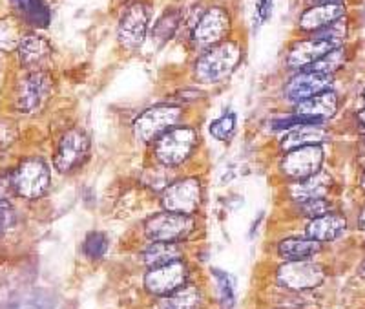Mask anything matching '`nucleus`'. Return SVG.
<instances>
[{
    "mask_svg": "<svg viewBox=\"0 0 365 309\" xmlns=\"http://www.w3.org/2000/svg\"><path fill=\"white\" fill-rule=\"evenodd\" d=\"M195 117L203 116L166 99L155 101V103L143 106L133 116V119L128 125L130 141L143 154L165 132L181 125V123L188 121V119H195Z\"/></svg>",
    "mask_w": 365,
    "mask_h": 309,
    "instance_id": "nucleus-6",
    "label": "nucleus"
},
{
    "mask_svg": "<svg viewBox=\"0 0 365 309\" xmlns=\"http://www.w3.org/2000/svg\"><path fill=\"white\" fill-rule=\"evenodd\" d=\"M325 278L324 269L314 260H298V262H282L276 271V284L283 291L305 293L318 288Z\"/></svg>",
    "mask_w": 365,
    "mask_h": 309,
    "instance_id": "nucleus-16",
    "label": "nucleus"
},
{
    "mask_svg": "<svg viewBox=\"0 0 365 309\" xmlns=\"http://www.w3.org/2000/svg\"><path fill=\"white\" fill-rule=\"evenodd\" d=\"M210 276L216 288L217 302L223 309H232L236 305V293H237V280L236 276L230 275L228 271H223L220 268H212Z\"/></svg>",
    "mask_w": 365,
    "mask_h": 309,
    "instance_id": "nucleus-31",
    "label": "nucleus"
},
{
    "mask_svg": "<svg viewBox=\"0 0 365 309\" xmlns=\"http://www.w3.org/2000/svg\"><path fill=\"white\" fill-rule=\"evenodd\" d=\"M163 99L175 103L179 106H185V108L192 110V112L201 113L203 112V106L208 105L210 101V90L200 86V84H194L190 81H187L185 84H179L174 90L166 92V96Z\"/></svg>",
    "mask_w": 365,
    "mask_h": 309,
    "instance_id": "nucleus-28",
    "label": "nucleus"
},
{
    "mask_svg": "<svg viewBox=\"0 0 365 309\" xmlns=\"http://www.w3.org/2000/svg\"><path fill=\"white\" fill-rule=\"evenodd\" d=\"M292 110H296L302 116L312 117L316 121L329 123L340 112V96L336 93V90H327V92H322L318 96L302 101L299 105L292 106Z\"/></svg>",
    "mask_w": 365,
    "mask_h": 309,
    "instance_id": "nucleus-22",
    "label": "nucleus"
},
{
    "mask_svg": "<svg viewBox=\"0 0 365 309\" xmlns=\"http://www.w3.org/2000/svg\"><path fill=\"white\" fill-rule=\"evenodd\" d=\"M58 86L55 70H15L6 97L9 113L17 117L41 116L58 96Z\"/></svg>",
    "mask_w": 365,
    "mask_h": 309,
    "instance_id": "nucleus-3",
    "label": "nucleus"
},
{
    "mask_svg": "<svg viewBox=\"0 0 365 309\" xmlns=\"http://www.w3.org/2000/svg\"><path fill=\"white\" fill-rule=\"evenodd\" d=\"M197 227H200V222L194 214L170 213V211L161 209L150 214L143 222V236L146 242L187 243Z\"/></svg>",
    "mask_w": 365,
    "mask_h": 309,
    "instance_id": "nucleus-12",
    "label": "nucleus"
},
{
    "mask_svg": "<svg viewBox=\"0 0 365 309\" xmlns=\"http://www.w3.org/2000/svg\"><path fill=\"white\" fill-rule=\"evenodd\" d=\"M128 2H133V0H112V8H113V11H115L117 8H120V6L128 4Z\"/></svg>",
    "mask_w": 365,
    "mask_h": 309,
    "instance_id": "nucleus-39",
    "label": "nucleus"
},
{
    "mask_svg": "<svg viewBox=\"0 0 365 309\" xmlns=\"http://www.w3.org/2000/svg\"><path fill=\"white\" fill-rule=\"evenodd\" d=\"M334 48L336 46H332L331 42L314 37V35H294L283 48L279 68L282 71L305 70Z\"/></svg>",
    "mask_w": 365,
    "mask_h": 309,
    "instance_id": "nucleus-14",
    "label": "nucleus"
},
{
    "mask_svg": "<svg viewBox=\"0 0 365 309\" xmlns=\"http://www.w3.org/2000/svg\"><path fill=\"white\" fill-rule=\"evenodd\" d=\"M201 121L203 117H195L170 128L143 152V158L178 174L203 168L205 165L201 161L207 152V139Z\"/></svg>",
    "mask_w": 365,
    "mask_h": 309,
    "instance_id": "nucleus-1",
    "label": "nucleus"
},
{
    "mask_svg": "<svg viewBox=\"0 0 365 309\" xmlns=\"http://www.w3.org/2000/svg\"><path fill=\"white\" fill-rule=\"evenodd\" d=\"M17 70H55L57 50L44 31L28 29L13 54Z\"/></svg>",
    "mask_w": 365,
    "mask_h": 309,
    "instance_id": "nucleus-13",
    "label": "nucleus"
},
{
    "mask_svg": "<svg viewBox=\"0 0 365 309\" xmlns=\"http://www.w3.org/2000/svg\"><path fill=\"white\" fill-rule=\"evenodd\" d=\"M296 213L305 220H314V218L324 216V214L331 213L332 211V201L329 198H316V200L303 201V203L292 205Z\"/></svg>",
    "mask_w": 365,
    "mask_h": 309,
    "instance_id": "nucleus-34",
    "label": "nucleus"
},
{
    "mask_svg": "<svg viewBox=\"0 0 365 309\" xmlns=\"http://www.w3.org/2000/svg\"><path fill=\"white\" fill-rule=\"evenodd\" d=\"M205 304L203 291L197 284H185L161 298V309H201Z\"/></svg>",
    "mask_w": 365,
    "mask_h": 309,
    "instance_id": "nucleus-30",
    "label": "nucleus"
},
{
    "mask_svg": "<svg viewBox=\"0 0 365 309\" xmlns=\"http://www.w3.org/2000/svg\"><path fill=\"white\" fill-rule=\"evenodd\" d=\"M192 278V269L185 258L175 260V262L166 263V265H159L154 269H146L145 276H143V288L154 295V297H166L174 293L175 289L182 288L188 284Z\"/></svg>",
    "mask_w": 365,
    "mask_h": 309,
    "instance_id": "nucleus-15",
    "label": "nucleus"
},
{
    "mask_svg": "<svg viewBox=\"0 0 365 309\" xmlns=\"http://www.w3.org/2000/svg\"><path fill=\"white\" fill-rule=\"evenodd\" d=\"M241 31L236 8L230 0H207L200 19L195 21L181 46L190 55L200 54L227 41Z\"/></svg>",
    "mask_w": 365,
    "mask_h": 309,
    "instance_id": "nucleus-4",
    "label": "nucleus"
},
{
    "mask_svg": "<svg viewBox=\"0 0 365 309\" xmlns=\"http://www.w3.org/2000/svg\"><path fill=\"white\" fill-rule=\"evenodd\" d=\"M358 273H360V275L364 276V278H365V260H364V262H361V265H360V271H358Z\"/></svg>",
    "mask_w": 365,
    "mask_h": 309,
    "instance_id": "nucleus-41",
    "label": "nucleus"
},
{
    "mask_svg": "<svg viewBox=\"0 0 365 309\" xmlns=\"http://www.w3.org/2000/svg\"><path fill=\"white\" fill-rule=\"evenodd\" d=\"M11 185L15 198L37 201L50 194L53 187L55 171L44 154H24L11 165Z\"/></svg>",
    "mask_w": 365,
    "mask_h": 309,
    "instance_id": "nucleus-9",
    "label": "nucleus"
},
{
    "mask_svg": "<svg viewBox=\"0 0 365 309\" xmlns=\"http://www.w3.org/2000/svg\"><path fill=\"white\" fill-rule=\"evenodd\" d=\"M332 187V178L327 171H319L307 180L294 181V183H283L282 193L292 205L303 201L316 200V198H329Z\"/></svg>",
    "mask_w": 365,
    "mask_h": 309,
    "instance_id": "nucleus-20",
    "label": "nucleus"
},
{
    "mask_svg": "<svg viewBox=\"0 0 365 309\" xmlns=\"http://www.w3.org/2000/svg\"><path fill=\"white\" fill-rule=\"evenodd\" d=\"M329 139H331L329 125L309 123V125L296 126L289 132H283L282 136L267 143V148H269V154H279V152L292 151V148H299V146L327 145Z\"/></svg>",
    "mask_w": 365,
    "mask_h": 309,
    "instance_id": "nucleus-18",
    "label": "nucleus"
},
{
    "mask_svg": "<svg viewBox=\"0 0 365 309\" xmlns=\"http://www.w3.org/2000/svg\"><path fill=\"white\" fill-rule=\"evenodd\" d=\"M358 222H360V227H361V229L365 231V207H364V209H361L360 218H358Z\"/></svg>",
    "mask_w": 365,
    "mask_h": 309,
    "instance_id": "nucleus-40",
    "label": "nucleus"
},
{
    "mask_svg": "<svg viewBox=\"0 0 365 309\" xmlns=\"http://www.w3.org/2000/svg\"><path fill=\"white\" fill-rule=\"evenodd\" d=\"M26 31H28V28L22 24V21L15 13L9 11L0 15V54H15Z\"/></svg>",
    "mask_w": 365,
    "mask_h": 309,
    "instance_id": "nucleus-29",
    "label": "nucleus"
},
{
    "mask_svg": "<svg viewBox=\"0 0 365 309\" xmlns=\"http://www.w3.org/2000/svg\"><path fill=\"white\" fill-rule=\"evenodd\" d=\"M9 11L15 13L28 29L46 31L53 22L50 0H8Z\"/></svg>",
    "mask_w": 365,
    "mask_h": 309,
    "instance_id": "nucleus-21",
    "label": "nucleus"
},
{
    "mask_svg": "<svg viewBox=\"0 0 365 309\" xmlns=\"http://www.w3.org/2000/svg\"><path fill=\"white\" fill-rule=\"evenodd\" d=\"M96 152L93 138L86 126L77 121L64 123L51 138L50 161L55 174L61 178L77 176L91 163Z\"/></svg>",
    "mask_w": 365,
    "mask_h": 309,
    "instance_id": "nucleus-5",
    "label": "nucleus"
},
{
    "mask_svg": "<svg viewBox=\"0 0 365 309\" xmlns=\"http://www.w3.org/2000/svg\"><path fill=\"white\" fill-rule=\"evenodd\" d=\"M2 119H4V116H2V113H0V126H2Z\"/></svg>",
    "mask_w": 365,
    "mask_h": 309,
    "instance_id": "nucleus-43",
    "label": "nucleus"
},
{
    "mask_svg": "<svg viewBox=\"0 0 365 309\" xmlns=\"http://www.w3.org/2000/svg\"><path fill=\"white\" fill-rule=\"evenodd\" d=\"M347 15V4H322V6H303L296 15L294 35H311L314 31L327 28L338 19Z\"/></svg>",
    "mask_w": 365,
    "mask_h": 309,
    "instance_id": "nucleus-19",
    "label": "nucleus"
},
{
    "mask_svg": "<svg viewBox=\"0 0 365 309\" xmlns=\"http://www.w3.org/2000/svg\"><path fill=\"white\" fill-rule=\"evenodd\" d=\"M247 37L237 31L227 41L200 54L190 55L187 64V81L207 90H220L227 86L247 61Z\"/></svg>",
    "mask_w": 365,
    "mask_h": 309,
    "instance_id": "nucleus-2",
    "label": "nucleus"
},
{
    "mask_svg": "<svg viewBox=\"0 0 365 309\" xmlns=\"http://www.w3.org/2000/svg\"><path fill=\"white\" fill-rule=\"evenodd\" d=\"M11 222H13L11 203L0 205V233L8 229V226H11Z\"/></svg>",
    "mask_w": 365,
    "mask_h": 309,
    "instance_id": "nucleus-36",
    "label": "nucleus"
},
{
    "mask_svg": "<svg viewBox=\"0 0 365 309\" xmlns=\"http://www.w3.org/2000/svg\"><path fill=\"white\" fill-rule=\"evenodd\" d=\"M327 161V146L309 145L292 148V151L269 154V168L272 180L283 183L307 180L325 168Z\"/></svg>",
    "mask_w": 365,
    "mask_h": 309,
    "instance_id": "nucleus-8",
    "label": "nucleus"
},
{
    "mask_svg": "<svg viewBox=\"0 0 365 309\" xmlns=\"http://www.w3.org/2000/svg\"><path fill=\"white\" fill-rule=\"evenodd\" d=\"M81 251L88 260H103L110 251V236L103 231H90L84 236Z\"/></svg>",
    "mask_w": 365,
    "mask_h": 309,
    "instance_id": "nucleus-32",
    "label": "nucleus"
},
{
    "mask_svg": "<svg viewBox=\"0 0 365 309\" xmlns=\"http://www.w3.org/2000/svg\"><path fill=\"white\" fill-rule=\"evenodd\" d=\"M347 61H349L347 48H345L344 44V46H338L334 48V50L329 51V54L324 55L319 61H316L314 64H311L307 70H314V71H319V74H327V76L336 77V74L345 66V64H347Z\"/></svg>",
    "mask_w": 365,
    "mask_h": 309,
    "instance_id": "nucleus-33",
    "label": "nucleus"
},
{
    "mask_svg": "<svg viewBox=\"0 0 365 309\" xmlns=\"http://www.w3.org/2000/svg\"><path fill=\"white\" fill-rule=\"evenodd\" d=\"M361 97H364V103H365V88H364V92H361Z\"/></svg>",
    "mask_w": 365,
    "mask_h": 309,
    "instance_id": "nucleus-44",
    "label": "nucleus"
},
{
    "mask_svg": "<svg viewBox=\"0 0 365 309\" xmlns=\"http://www.w3.org/2000/svg\"><path fill=\"white\" fill-rule=\"evenodd\" d=\"M154 17V0H133L115 9L113 41H115V50L123 57H133L145 50Z\"/></svg>",
    "mask_w": 365,
    "mask_h": 309,
    "instance_id": "nucleus-7",
    "label": "nucleus"
},
{
    "mask_svg": "<svg viewBox=\"0 0 365 309\" xmlns=\"http://www.w3.org/2000/svg\"><path fill=\"white\" fill-rule=\"evenodd\" d=\"M182 17H185V4H166L152 21L146 44H150L152 50L163 51L178 42L182 28Z\"/></svg>",
    "mask_w": 365,
    "mask_h": 309,
    "instance_id": "nucleus-17",
    "label": "nucleus"
},
{
    "mask_svg": "<svg viewBox=\"0 0 365 309\" xmlns=\"http://www.w3.org/2000/svg\"><path fill=\"white\" fill-rule=\"evenodd\" d=\"M207 136L217 145H232L234 139L240 134V113L234 108H223L220 116L208 119Z\"/></svg>",
    "mask_w": 365,
    "mask_h": 309,
    "instance_id": "nucleus-26",
    "label": "nucleus"
},
{
    "mask_svg": "<svg viewBox=\"0 0 365 309\" xmlns=\"http://www.w3.org/2000/svg\"><path fill=\"white\" fill-rule=\"evenodd\" d=\"M175 176H178V172L143 158V165L139 172H137L135 183L141 188H145V191H148V193L154 194V196H159L170 185V181L174 180Z\"/></svg>",
    "mask_w": 365,
    "mask_h": 309,
    "instance_id": "nucleus-27",
    "label": "nucleus"
},
{
    "mask_svg": "<svg viewBox=\"0 0 365 309\" xmlns=\"http://www.w3.org/2000/svg\"><path fill=\"white\" fill-rule=\"evenodd\" d=\"M345 231H347V220H345L344 214L331 211V213L324 214V216L309 220L303 234L319 243H329L341 238Z\"/></svg>",
    "mask_w": 365,
    "mask_h": 309,
    "instance_id": "nucleus-23",
    "label": "nucleus"
},
{
    "mask_svg": "<svg viewBox=\"0 0 365 309\" xmlns=\"http://www.w3.org/2000/svg\"><path fill=\"white\" fill-rule=\"evenodd\" d=\"M207 172L203 168L179 172L170 185L158 196L161 209L170 213L194 214L197 216L207 201Z\"/></svg>",
    "mask_w": 365,
    "mask_h": 309,
    "instance_id": "nucleus-10",
    "label": "nucleus"
},
{
    "mask_svg": "<svg viewBox=\"0 0 365 309\" xmlns=\"http://www.w3.org/2000/svg\"><path fill=\"white\" fill-rule=\"evenodd\" d=\"M181 258H185V247H182V243L146 242V245L139 251V263L145 269L159 268V265H166V263Z\"/></svg>",
    "mask_w": 365,
    "mask_h": 309,
    "instance_id": "nucleus-25",
    "label": "nucleus"
},
{
    "mask_svg": "<svg viewBox=\"0 0 365 309\" xmlns=\"http://www.w3.org/2000/svg\"><path fill=\"white\" fill-rule=\"evenodd\" d=\"M361 185H364V188H365V171H364V176H361Z\"/></svg>",
    "mask_w": 365,
    "mask_h": 309,
    "instance_id": "nucleus-42",
    "label": "nucleus"
},
{
    "mask_svg": "<svg viewBox=\"0 0 365 309\" xmlns=\"http://www.w3.org/2000/svg\"><path fill=\"white\" fill-rule=\"evenodd\" d=\"M345 0H302V6H322V4H338Z\"/></svg>",
    "mask_w": 365,
    "mask_h": 309,
    "instance_id": "nucleus-38",
    "label": "nucleus"
},
{
    "mask_svg": "<svg viewBox=\"0 0 365 309\" xmlns=\"http://www.w3.org/2000/svg\"><path fill=\"white\" fill-rule=\"evenodd\" d=\"M324 249V243L316 242L309 236H287L276 245V256L282 262H298V260H314Z\"/></svg>",
    "mask_w": 365,
    "mask_h": 309,
    "instance_id": "nucleus-24",
    "label": "nucleus"
},
{
    "mask_svg": "<svg viewBox=\"0 0 365 309\" xmlns=\"http://www.w3.org/2000/svg\"><path fill=\"white\" fill-rule=\"evenodd\" d=\"M327 90H334V76L319 74L314 70H298V71H282L279 81L276 83L274 96H270L274 106L282 108H292L299 105L302 101L312 96H318Z\"/></svg>",
    "mask_w": 365,
    "mask_h": 309,
    "instance_id": "nucleus-11",
    "label": "nucleus"
},
{
    "mask_svg": "<svg viewBox=\"0 0 365 309\" xmlns=\"http://www.w3.org/2000/svg\"><path fill=\"white\" fill-rule=\"evenodd\" d=\"M354 123H356V130H358V132L365 136V106L356 112V121H354Z\"/></svg>",
    "mask_w": 365,
    "mask_h": 309,
    "instance_id": "nucleus-37",
    "label": "nucleus"
},
{
    "mask_svg": "<svg viewBox=\"0 0 365 309\" xmlns=\"http://www.w3.org/2000/svg\"><path fill=\"white\" fill-rule=\"evenodd\" d=\"M274 8H276V0H256L254 2L252 24L256 31L272 21Z\"/></svg>",
    "mask_w": 365,
    "mask_h": 309,
    "instance_id": "nucleus-35",
    "label": "nucleus"
}]
</instances>
